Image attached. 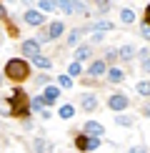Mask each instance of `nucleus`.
Segmentation results:
<instances>
[{
	"label": "nucleus",
	"mask_w": 150,
	"mask_h": 153,
	"mask_svg": "<svg viewBox=\"0 0 150 153\" xmlns=\"http://www.w3.org/2000/svg\"><path fill=\"white\" fill-rule=\"evenodd\" d=\"M80 108H83L85 113H93L98 108V98L93 93H85V95H80Z\"/></svg>",
	"instance_id": "nucleus-8"
},
{
	"label": "nucleus",
	"mask_w": 150,
	"mask_h": 153,
	"mask_svg": "<svg viewBox=\"0 0 150 153\" xmlns=\"http://www.w3.org/2000/svg\"><path fill=\"white\" fill-rule=\"evenodd\" d=\"M128 105H130V98L125 93H112L110 98H108V108H112L115 113H123Z\"/></svg>",
	"instance_id": "nucleus-4"
},
{
	"label": "nucleus",
	"mask_w": 150,
	"mask_h": 153,
	"mask_svg": "<svg viewBox=\"0 0 150 153\" xmlns=\"http://www.w3.org/2000/svg\"><path fill=\"white\" fill-rule=\"evenodd\" d=\"M3 18H5V5L0 3V20H3Z\"/></svg>",
	"instance_id": "nucleus-36"
},
{
	"label": "nucleus",
	"mask_w": 150,
	"mask_h": 153,
	"mask_svg": "<svg viewBox=\"0 0 150 153\" xmlns=\"http://www.w3.org/2000/svg\"><path fill=\"white\" fill-rule=\"evenodd\" d=\"M130 153H148V148H145V146H133Z\"/></svg>",
	"instance_id": "nucleus-33"
},
{
	"label": "nucleus",
	"mask_w": 150,
	"mask_h": 153,
	"mask_svg": "<svg viewBox=\"0 0 150 153\" xmlns=\"http://www.w3.org/2000/svg\"><path fill=\"white\" fill-rule=\"evenodd\" d=\"M138 55V50L133 45H120V50H118V58H123V60H133Z\"/></svg>",
	"instance_id": "nucleus-16"
},
{
	"label": "nucleus",
	"mask_w": 150,
	"mask_h": 153,
	"mask_svg": "<svg viewBox=\"0 0 150 153\" xmlns=\"http://www.w3.org/2000/svg\"><path fill=\"white\" fill-rule=\"evenodd\" d=\"M33 65L38 68V71H50V68H53V60L45 58V55H35V58H33Z\"/></svg>",
	"instance_id": "nucleus-13"
},
{
	"label": "nucleus",
	"mask_w": 150,
	"mask_h": 153,
	"mask_svg": "<svg viewBox=\"0 0 150 153\" xmlns=\"http://www.w3.org/2000/svg\"><path fill=\"white\" fill-rule=\"evenodd\" d=\"M83 73V65H80L78 60H73L70 65H68V75H70V78H75V75H80Z\"/></svg>",
	"instance_id": "nucleus-25"
},
{
	"label": "nucleus",
	"mask_w": 150,
	"mask_h": 153,
	"mask_svg": "<svg viewBox=\"0 0 150 153\" xmlns=\"http://www.w3.org/2000/svg\"><path fill=\"white\" fill-rule=\"evenodd\" d=\"M23 20L28 23V25H33V28H40V25H45V13L43 10H25V15H23Z\"/></svg>",
	"instance_id": "nucleus-5"
},
{
	"label": "nucleus",
	"mask_w": 150,
	"mask_h": 153,
	"mask_svg": "<svg viewBox=\"0 0 150 153\" xmlns=\"http://www.w3.org/2000/svg\"><path fill=\"white\" fill-rule=\"evenodd\" d=\"M5 75H8L12 83H23L30 75V63L25 58H10L5 63Z\"/></svg>",
	"instance_id": "nucleus-2"
},
{
	"label": "nucleus",
	"mask_w": 150,
	"mask_h": 153,
	"mask_svg": "<svg viewBox=\"0 0 150 153\" xmlns=\"http://www.w3.org/2000/svg\"><path fill=\"white\" fill-rule=\"evenodd\" d=\"M120 23H125V25H133V23H135V10L123 8V10H120Z\"/></svg>",
	"instance_id": "nucleus-20"
},
{
	"label": "nucleus",
	"mask_w": 150,
	"mask_h": 153,
	"mask_svg": "<svg viewBox=\"0 0 150 153\" xmlns=\"http://www.w3.org/2000/svg\"><path fill=\"white\" fill-rule=\"evenodd\" d=\"M58 8L65 15H75V0H58Z\"/></svg>",
	"instance_id": "nucleus-17"
},
{
	"label": "nucleus",
	"mask_w": 150,
	"mask_h": 153,
	"mask_svg": "<svg viewBox=\"0 0 150 153\" xmlns=\"http://www.w3.org/2000/svg\"><path fill=\"white\" fill-rule=\"evenodd\" d=\"M58 83H60V88H73V78L70 75H60Z\"/></svg>",
	"instance_id": "nucleus-29"
},
{
	"label": "nucleus",
	"mask_w": 150,
	"mask_h": 153,
	"mask_svg": "<svg viewBox=\"0 0 150 153\" xmlns=\"http://www.w3.org/2000/svg\"><path fill=\"white\" fill-rule=\"evenodd\" d=\"M48 33H50V40H58V38L65 33V23H62V20H53V23H48Z\"/></svg>",
	"instance_id": "nucleus-9"
},
{
	"label": "nucleus",
	"mask_w": 150,
	"mask_h": 153,
	"mask_svg": "<svg viewBox=\"0 0 150 153\" xmlns=\"http://www.w3.org/2000/svg\"><path fill=\"white\" fill-rule=\"evenodd\" d=\"M90 55H93V45H80V48H75V60H78V63L88 60Z\"/></svg>",
	"instance_id": "nucleus-14"
},
{
	"label": "nucleus",
	"mask_w": 150,
	"mask_h": 153,
	"mask_svg": "<svg viewBox=\"0 0 150 153\" xmlns=\"http://www.w3.org/2000/svg\"><path fill=\"white\" fill-rule=\"evenodd\" d=\"M58 116H60L62 120H70V118L75 116V108H73V105H60V111H58Z\"/></svg>",
	"instance_id": "nucleus-23"
},
{
	"label": "nucleus",
	"mask_w": 150,
	"mask_h": 153,
	"mask_svg": "<svg viewBox=\"0 0 150 153\" xmlns=\"http://www.w3.org/2000/svg\"><path fill=\"white\" fill-rule=\"evenodd\" d=\"M43 95H45L50 103H55V100L60 98V88L58 85H45V93H43Z\"/></svg>",
	"instance_id": "nucleus-18"
},
{
	"label": "nucleus",
	"mask_w": 150,
	"mask_h": 153,
	"mask_svg": "<svg viewBox=\"0 0 150 153\" xmlns=\"http://www.w3.org/2000/svg\"><path fill=\"white\" fill-rule=\"evenodd\" d=\"M143 23H145V25H150V3L145 5V15H143Z\"/></svg>",
	"instance_id": "nucleus-32"
},
{
	"label": "nucleus",
	"mask_w": 150,
	"mask_h": 153,
	"mask_svg": "<svg viewBox=\"0 0 150 153\" xmlns=\"http://www.w3.org/2000/svg\"><path fill=\"white\" fill-rule=\"evenodd\" d=\"M135 91L140 93V95H150V80H138V85H135Z\"/></svg>",
	"instance_id": "nucleus-24"
},
{
	"label": "nucleus",
	"mask_w": 150,
	"mask_h": 153,
	"mask_svg": "<svg viewBox=\"0 0 150 153\" xmlns=\"http://www.w3.org/2000/svg\"><path fill=\"white\" fill-rule=\"evenodd\" d=\"M140 35L145 38V40H150V25H145V23L140 25Z\"/></svg>",
	"instance_id": "nucleus-30"
},
{
	"label": "nucleus",
	"mask_w": 150,
	"mask_h": 153,
	"mask_svg": "<svg viewBox=\"0 0 150 153\" xmlns=\"http://www.w3.org/2000/svg\"><path fill=\"white\" fill-rule=\"evenodd\" d=\"M103 133H105V128L98 123V120H88V123H85V136H93V138H103Z\"/></svg>",
	"instance_id": "nucleus-10"
},
{
	"label": "nucleus",
	"mask_w": 150,
	"mask_h": 153,
	"mask_svg": "<svg viewBox=\"0 0 150 153\" xmlns=\"http://www.w3.org/2000/svg\"><path fill=\"white\" fill-rule=\"evenodd\" d=\"M40 45H45V43H50V33H48V25H40V30H38V38H35Z\"/></svg>",
	"instance_id": "nucleus-22"
},
{
	"label": "nucleus",
	"mask_w": 150,
	"mask_h": 153,
	"mask_svg": "<svg viewBox=\"0 0 150 153\" xmlns=\"http://www.w3.org/2000/svg\"><path fill=\"white\" fill-rule=\"evenodd\" d=\"M0 83H3V75H0Z\"/></svg>",
	"instance_id": "nucleus-38"
},
{
	"label": "nucleus",
	"mask_w": 150,
	"mask_h": 153,
	"mask_svg": "<svg viewBox=\"0 0 150 153\" xmlns=\"http://www.w3.org/2000/svg\"><path fill=\"white\" fill-rule=\"evenodd\" d=\"M115 126H123V128H130V126H133V118H130V116H120V113H118V118H115Z\"/></svg>",
	"instance_id": "nucleus-27"
},
{
	"label": "nucleus",
	"mask_w": 150,
	"mask_h": 153,
	"mask_svg": "<svg viewBox=\"0 0 150 153\" xmlns=\"http://www.w3.org/2000/svg\"><path fill=\"white\" fill-rule=\"evenodd\" d=\"M33 148H35V153H48V151H50V146H48V141L38 138V141L33 143Z\"/></svg>",
	"instance_id": "nucleus-26"
},
{
	"label": "nucleus",
	"mask_w": 150,
	"mask_h": 153,
	"mask_svg": "<svg viewBox=\"0 0 150 153\" xmlns=\"http://www.w3.org/2000/svg\"><path fill=\"white\" fill-rule=\"evenodd\" d=\"M105 75H108V80L112 83V85H118V83H123V80H125V73H123V71H120L118 65L108 68V73H105Z\"/></svg>",
	"instance_id": "nucleus-12"
},
{
	"label": "nucleus",
	"mask_w": 150,
	"mask_h": 153,
	"mask_svg": "<svg viewBox=\"0 0 150 153\" xmlns=\"http://www.w3.org/2000/svg\"><path fill=\"white\" fill-rule=\"evenodd\" d=\"M88 73H90V78H100V75L108 73V63L105 60H93L90 68H88Z\"/></svg>",
	"instance_id": "nucleus-7"
},
{
	"label": "nucleus",
	"mask_w": 150,
	"mask_h": 153,
	"mask_svg": "<svg viewBox=\"0 0 150 153\" xmlns=\"http://www.w3.org/2000/svg\"><path fill=\"white\" fill-rule=\"evenodd\" d=\"M100 146V138H93V136H85V133H80V136H75V148L83 151V153H90L95 151Z\"/></svg>",
	"instance_id": "nucleus-3"
},
{
	"label": "nucleus",
	"mask_w": 150,
	"mask_h": 153,
	"mask_svg": "<svg viewBox=\"0 0 150 153\" xmlns=\"http://www.w3.org/2000/svg\"><path fill=\"white\" fill-rule=\"evenodd\" d=\"M90 3H95L98 13H108L110 10V0H90Z\"/></svg>",
	"instance_id": "nucleus-28"
},
{
	"label": "nucleus",
	"mask_w": 150,
	"mask_h": 153,
	"mask_svg": "<svg viewBox=\"0 0 150 153\" xmlns=\"http://www.w3.org/2000/svg\"><path fill=\"white\" fill-rule=\"evenodd\" d=\"M23 3H30V0H23Z\"/></svg>",
	"instance_id": "nucleus-37"
},
{
	"label": "nucleus",
	"mask_w": 150,
	"mask_h": 153,
	"mask_svg": "<svg viewBox=\"0 0 150 153\" xmlns=\"http://www.w3.org/2000/svg\"><path fill=\"white\" fill-rule=\"evenodd\" d=\"M20 50H23V55H25V58H30V60H33L35 55H40V43H38L35 38H33V40H23Z\"/></svg>",
	"instance_id": "nucleus-6"
},
{
	"label": "nucleus",
	"mask_w": 150,
	"mask_h": 153,
	"mask_svg": "<svg viewBox=\"0 0 150 153\" xmlns=\"http://www.w3.org/2000/svg\"><path fill=\"white\" fill-rule=\"evenodd\" d=\"M140 68H143V71H145V73H150V55H148V58H143Z\"/></svg>",
	"instance_id": "nucleus-31"
},
{
	"label": "nucleus",
	"mask_w": 150,
	"mask_h": 153,
	"mask_svg": "<svg viewBox=\"0 0 150 153\" xmlns=\"http://www.w3.org/2000/svg\"><path fill=\"white\" fill-rule=\"evenodd\" d=\"M118 58V50H108V60H115Z\"/></svg>",
	"instance_id": "nucleus-34"
},
{
	"label": "nucleus",
	"mask_w": 150,
	"mask_h": 153,
	"mask_svg": "<svg viewBox=\"0 0 150 153\" xmlns=\"http://www.w3.org/2000/svg\"><path fill=\"white\" fill-rule=\"evenodd\" d=\"M8 116H15V118H25L30 113V100H28V95L23 93V88H15V91L10 93V100H8Z\"/></svg>",
	"instance_id": "nucleus-1"
},
{
	"label": "nucleus",
	"mask_w": 150,
	"mask_h": 153,
	"mask_svg": "<svg viewBox=\"0 0 150 153\" xmlns=\"http://www.w3.org/2000/svg\"><path fill=\"white\" fill-rule=\"evenodd\" d=\"M48 105H53L50 100L45 98V95H35L33 100H30V111H35V113H40V111H45Z\"/></svg>",
	"instance_id": "nucleus-11"
},
{
	"label": "nucleus",
	"mask_w": 150,
	"mask_h": 153,
	"mask_svg": "<svg viewBox=\"0 0 150 153\" xmlns=\"http://www.w3.org/2000/svg\"><path fill=\"white\" fill-rule=\"evenodd\" d=\"M112 28H115V25L110 20H98V23L90 25V30H95V33H105V30H112Z\"/></svg>",
	"instance_id": "nucleus-19"
},
{
	"label": "nucleus",
	"mask_w": 150,
	"mask_h": 153,
	"mask_svg": "<svg viewBox=\"0 0 150 153\" xmlns=\"http://www.w3.org/2000/svg\"><path fill=\"white\" fill-rule=\"evenodd\" d=\"M93 43H103V33H95V35H93Z\"/></svg>",
	"instance_id": "nucleus-35"
},
{
	"label": "nucleus",
	"mask_w": 150,
	"mask_h": 153,
	"mask_svg": "<svg viewBox=\"0 0 150 153\" xmlns=\"http://www.w3.org/2000/svg\"><path fill=\"white\" fill-rule=\"evenodd\" d=\"M90 30V25H85V28H75L70 35H68V45H78V40L83 38V33H88Z\"/></svg>",
	"instance_id": "nucleus-15"
},
{
	"label": "nucleus",
	"mask_w": 150,
	"mask_h": 153,
	"mask_svg": "<svg viewBox=\"0 0 150 153\" xmlns=\"http://www.w3.org/2000/svg\"><path fill=\"white\" fill-rule=\"evenodd\" d=\"M38 5H40L43 13H53L55 8H58V0H38Z\"/></svg>",
	"instance_id": "nucleus-21"
}]
</instances>
